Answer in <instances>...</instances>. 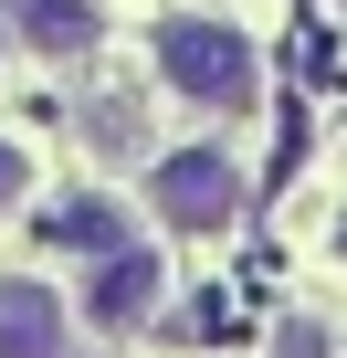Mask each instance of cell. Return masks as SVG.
Returning <instances> with one entry per match:
<instances>
[{
    "mask_svg": "<svg viewBox=\"0 0 347 358\" xmlns=\"http://www.w3.org/2000/svg\"><path fill=\"white\" fill-rule=\"evenodd\" d=\"M158 85L179 95V106H211V116H242L263 95V64H253V32L211 22V11H168L158 22Z\"/></svg>",
    "mask_w": 347,
    "mask_h": 358,
    "instance_id": "obj_1",
    "label": "cell"
},
{
    "mask_svg": "<svg viewBox=\"0 0 347 358\" xmlns=\"http://www.w3.org/2000/svg\"><path fill=\"white\" fill-rule=\"evenodd\" d=\"M147 211H158L168 232H232V211H242V169H232L221 148H168V158L147 169Z\"/></svg>",
    "mask_w": 347,
    "mask_h": 358,
    "instance_id": "obj_2",
    "label": "cell"
},
{
    "mask_svg": "<svg viewBox=\"0 0 347 358\" xmlns=\"http://www.w3.org/2000/svg\"><path fill=\"white\" fill-rule=\"evenodd\" d=\"M0 358H74V316L43 274H0Z\"/></svg>",
    "mask_w": 347,
    "mask_h": 358,
    "instance_id": "obj_3",
    "label": "cell"
},
{
    "mask_svg": "<svg viewBox=\"0 0 347 358\" xmlns=\"http://www.w3.org/2000/svg\"><path fill=\"white\" fill-rule=\"evenodd\" d=\"M84 316H95L105 337H126V327H147V316H158V253H137V243H116V253H95V285H84Z\"/></svg>",
    "mask_w": 347,
    "mask_h": 358,
    "instance_id": "obj_4",
    "label": "cell"
},
{
    "mask_svg": "<svg viewBox=\"0 0 347 358\" xmlns=\"http://www.w3.org/2000/svg\"><path fill=\"white\" fill-rule=\"evenodd\" d=\"M11 43H32L43 64H84L105 43V11L95 0H11Z\"/></svg>",
    "mask_w": 347,
    "mask_h": 358,
    "instance_id": "obj_5",
    "label": "cell"
},
{
    "mask_svg": "<svg viewBox=\"0 0 347 358\" xmlns=\"http://www.w3.org/2000/svg\"><path fill=\"white\" fill-rule=\"evenodd\" d=\"M43 243L95 264V253H116V243H126V211H116L105 190H74V201H53V211H43Z\"/></svg>",
    "mask_w": 347,
    "mask_h": 358,
    "instance_id": "obj_6",
    "label": "cell"
},
{
    "mask_svg": "<svg viewBox=\"0 0 347 358\" xmlns=\"http://www.w3.org/2000/svg\"><path fill=\"white\" fill-rule=\"evenodd\" d=\"M22 190H32V148L0 137V211H22Z\"/></svg>",
    "mask_w": 347,
    "mask_h": 358,
    "instance_id": "obj_7",
    "label": "cell"
},
{
    "mask_svg": "<svg viewBox=\"0 0 347 358\" xmlns=\"http://www.w3.org/2000/svg\"><path fill=\"white\" fill-rule=\"evenodd\" d=\"M274 358H326V327H305V316H295V327H274Z\"/></svg>",
    "mask_w": 347,
    "mask_h": 358,
    "instance_id": "obj_8",
    "label": "cell"
},
{
    "mask_svg": "<svg viewBox=\"0 0 347 358\" xmlns=\"http://www.w3.org/2000/svg\"><path fill=\"white\" fill-rule=\"evenodd\" d=\"M0 64H11V22H0Z\"/></svg>",
    "mask_w": 347,
    "mask_h": 358,
    "instance_id": "obj_9",
    "label": "cell"
},
{
    "mask_svg": "<svg viewBox=\"0 0 347 358\" xmlns=\"http://www.w3.org/2000/svg\"><path fill=\"white\" fill-rule=\"evenodd\" d=\"M337 253H347V222H337Z\"/></svg>",
    "mask_w": 347,
    "mask_h": 358,
    "instance_id": "obj_10",
    "label": "cell"
}]
</instances>
